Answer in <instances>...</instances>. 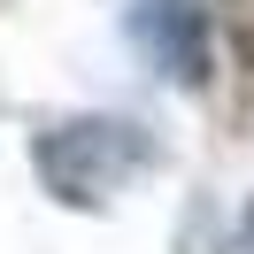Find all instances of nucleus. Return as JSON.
<instances>
[{
    "mask_svg": "<svg viewBox=\"0 0 254 254\" xmlns=\"http://www.w3.org/2000/svg\"><path fill=\"white\" fill-rule=\"evenodd\" d=\"M146 154L154 146H146L139 124H100V116L62 124V131L39 139V170H47V185L62 200H108V192H124L146 170Z\"/></svg>",
    "mask_w": 254,
    "mask_h": 254,
    "instance_id": "obj_1",
    "label": "nucleus"
},
{
    "mask_svg": "<svg viewBox=\"0 0 254 254\" xmlns=\"http://www.w3.org/2000/svg\"><path fill=\"white\" fill-rule=\"evenodd\" d=\"M139 39L154 47V62H177V77L200 85V16H192V0H139Z\"/></svg>",
    "mask_w": 254,
    "mask_h": 254,
    "instance_id": "obj_2",
    "label": "nucleus"
},
{
    "mask_svg": "<svg viewBox=\"0 0 254 254\" xmlns=\"http://www.w3.org/2000/svg\"><path fill=\"white\" fill-rule=\"evenodd\" d=\"M247 239H254V208H247Z\"/></svg>",
    "mask_w": 254,
    "mask_h": 254,
    "instance_id": "obj_3",
    "label": "nucleus"
}]
</instances>
